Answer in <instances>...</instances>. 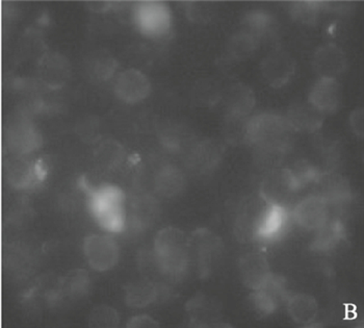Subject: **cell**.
<instances>
[{
    "label": "cell",
    "mask_w": 364,
    "mask_h": 328,
    "mask_svg": "<svg viewBox=\"0 0 364 328\" xmlns=\"http://www.w3.org/2000/svg\"><path fill=\"white\" fill-rule=\"evenodd\" d=\"M90 208L99 226L109 233L120 231L124 226V196L116 186H105L91 195Z\"/></svg>",
    "instance_id": "6da1fadb"
},
{
    "label": "cell",
    "mask_w": 364,
    "mask_h": 328,
    "mask_svg": "<svg viewBox=\"0 0 364 328\" xmlns=\"http://www.w3.org/2000/svg\"><path fill=\"white\" fill-rule=\"evenodd\" d=\"M293 132L287 118L277 115L262 114L254 117L247 125V139L259 144L264 149L279 150Z\"/></svg>",
    "instance_id": "7a4b0ae2"
},
{
    "label": "cell",
    "mask_w": 364,
    "mask_h": 328,
    "mask_svg": "<svg viewBox=\"0 0 364 328\" xmlns=\"http://www.w3.org/2000/svg\"><path fill=\"white\" fill-rule=\"evenodd\" d=\"M155 251L164 268L168 271L181 270L188 258V238L179 229H163L155 240Z\"/></svg>",
    "instance_id": "3957f363"
},
{
    "label": "cell",
    "mask_w": 364,
    "mask_h": 328,
    "mask_svg": "<svg viewBox=\"0 0 364 328\" xmlns=\"http://www.w3.org/2000/svg\"><path fill=\"white\" fill-rule=\"evenodd\" d=\"M84 255L92 269L107 272L118 264L120 250L118 244L109 236L94 233L85 238Z\"/></svg>",
    "instance_id": "277c9868"
},
{
    "label": "cell",
    "mask_w": 364,
    "mask_h": 328,
    "mask_svg": "<svg viewBox=\"0 0 364 328\" xmlns=\"http://www.w3.org/2000/svg\"><path fill=\"white\" fill-rule=\"evenodd\" d=\"M300 189L293 173L289 169L269 172L260 186V197L269 204L283 206L284 202Z\"/></svg>",
    "instance_id": "5b68a950"
},
{
    "label": "cell",
    "mask_w": 364,
    "mask_h": 328,
    "mask_svg": "<svg viewBox=\"0 0 364 328\" xmlns=\"http://www.w3.org/2000/svg\"><path fill=\"white\" fill-rule=\"evenodd\" d=\"M328 203L329 202L320 195H314L303 199L294 208V221L301 228L310 231L323 228L329 219Z\"/></svg>",
    "instance_id": "8992f818"
},
{
    "label": "cell",
    "mask_w": 364,
    "mask_h": 328,
    "mask_svg": "<svg viewBox=\"0 0 364 328\" xmlns=\"http://www.w3.org/2000/svg\"><path fill=\"white\" fill-rule=\"evenodd\" d=\"M309 102L323 115L336 113L343 102V88L336 78H320L310 92Z\"/></svg>",
    "instance_id": "52a82bcc"
},
{
    "label": "cell",
    "mask_w": 364,
    "mask_h": 328,
    "mask_svg": "<svg viewBox=\"0 0 364 328\" xmlns=\"http://www.w3.org/2000/svg\"><path fill=\"white\" fill-rule=\"evenodd\" d=\"M136 22L145 35L161 36L170 26V13L161 2H144L136 10Z\"/></svg>",
    "instance_id": "ba28073f"
},
{
    "label": "cell",
    "mask_w": 364,
    "mask_h": 328,
    "mask_svg": "<svg viewBox=\"0 0 364 328\" xmlns=\"http://www.w3.org/2000/svg\"><path fill=\"white\" fill-rule=\"evenodd\" d=\"M294 69V58L284 51L272 53L262 60V76L267 84L274 88L284 86L293 78Z\"/></svg>",
    "instance_id": "9c48e42d"
},
{
    "label": "cell",
    "mask_w": 364,
    "mask_h": 328,
    "mask_svg": "<svg viewBox=\"0 0 364 328\" xmlns=\"http://www.w3.org/2000/svg\"><path fill=\"white\" fill-rule=\"evenodd\" d=\"M151 85L145 74L136 69H128L118 76L116 93L127 103H138L149 95Z\"/></svg>",
    "instance_id": "30bf717a"
},
{
    "label": "cell",
    "mask_w": 364,
    "mask_h": 328,
    "mask_svg": "<svg viewBox=\"0 0 364 328\" xmlns=\"http://www.w3.org/2000/svg\"><path fill=\"white\" fill-rule=\"evenodd\" d=\"M240 274L245 284L255 291L266 289L271 282L267 258L258 253L245 255L240 260Z\"/></svg>",
    "instance_id": "8fae6325"
},
{
    "label": "cell",
    "mask_w": 364,
    "mask_h": 328,
    "mask_svg": "<svg viewBox=\"0 0 364 328\" xmlns=\"http://www.w3.org/2000/svg\"><path fill=\"white\" fill-rule=\"evenodd\" d=\"M347 66L345 53L334 44L321 47L314 58V68L321 78H336Z\"/></svg>",
    "instance_id": "7c38bea8"
},
{
    "label": "cell",
    "mask_w": 364,
    "mask_h": 328,
    "mask_svg": "<svg viewBox=\"0 0 364 328\" xmlns=\"http://www.w3.org/2000/svg\"><path fill=\"white\" fill-rule=\"evenodd\" d=\"M287 220L284 206L269 204L262 208L256 223L255 237L258 239H272L282 231Z\"/></svg>",
    "instance_id": "4fadbf2b"
},
{
    "label": "cell",
    "mask_w": 364,
    "mask_h": 328,
    "mask_svg": "<svg viewBox=\"0 0 364 328\" xmlns=\"http://www.w3.org/2000/svg\"><path fill=\"white\" fill-rule=\"evenodd\" d=\"M323 116L309 102H301L289 109L287 120L293 130L311 132L322 127Z\"/></svg>",
    "instance_id": "5bb4252c"
},
{
    "label": "cell",
    "mask_w": 364,
    "mask_h": 328,
    "mask_svg": "<svg viewBox=\"0 0 364 328\" xmlns=\"http://www.w3.org/2000/svg\"><path fill=\"white\" fill-rule=\"evenodd\" d=\"M287 312L294 322L301 325H309L318 317V302L307 294H296L287 303Z\"/></svg>",
    "instance_id": "9a60e30c"
},
{
    "label": "cell",
    "mask_w": 364,
    "mask_h": 328,
    "mask_svg": "<svg viewBox=\"0 0 364 328\" xmlns=\"http://www.w3.org/2000/svg\"><path fill=\"white\" fill-rule=\"evenodd\" d=\"M255 105V96L250 88L238 84L231 88L228 95L229 115L245 118Z\"/></svg>",
    "instance_id": "2e32d148"
},
{
    "label": "cell",
    "mask_w": 364,
    "mask_h": 328,
    "mask_svg": "<svg viewBox=\"0 0 364 328\" xmlns=\"http://www.w3.org/2000/svg\"><path fill=\"white\" fill-rule=\"evenodd\" d=\"M46 82L53 88L63 86L69 78V65L62 55L53 53L46 64Z\"/></svg>",
    "instance_id": "e0dca14e"
},
{
    "label": "cell",
    "mask_w": 364,
    "mask_h": 328,
    "mask_svg": "<svg viewBox=\"0 0 364 328\" xmlns=\"http://www.w3.org/2000/svg\"><path fill=\"white\" fill-rule=\"evenodd\" d=\"M256 48L254 37L248 33H240L235 36L229 44V51L235 57L242 58L252 55Z\"/></svg>",
    "instance_id": "ac0fdd59"
},
{
    "label": "cell",
    "mask_w": 364,
    "mask_h": 328,
    "mask_svg": "<svg viewBox=\"0 0 364 328\" xmlns=\"http://www.w3.org/2000/svg\"><path fill=\"white\" fill-rule=\"evenodd\" d=\"M90 320L94 327H112L118 324L119 317L116 311L111 307H101L94 310Z\"/></svg>",
    "instance_id": "d6986e66"
},
{
    "label": "cell",
    "mask_w": 364,
    "mask_h": 328,
    "mask_svg": "<svg viewBox=\"0 0 364 328\" xmlns=\"http://www.w3.org/2000/svg\"><path fill=\"white\" fill-rule=\"evenodd\" d=\"M182 186V177L174 170H168L159 179V188L165 194H175Z\"/></svg>",
    "instance_id": "ffe728a7"
},
{
    "label": "cell",
    "mask_w": 364,
    "mask_h": 328,
    "mask_svg": "<svg viewBox=\"0 0 364 328\" xmlns=\"http://www.w3.org/2000/svg\"><path fill=\"white\" fill-rule=\"evenodd\" d=\"M188 13L192 14L191 19L203 21V20L210 19L213 10H211L210 4H208V2H195L191 6Z\"/></svg>",
    "instance_id": "44dd1931"
},
{
    "label": "cell",
    "mask_w": 364,
    "mask_h": 328,
    "mask_svg": "<svg viewBox=\"0 0 364 328\" xmlns=\"http://www.w3.org/2000/svg\"><path fill=\"white\" fill-rule=\"evenodd\" d=\"M152 297H154V292L149 287H136L130 294V300H132L134 305H139V307L147 305L149 301H151Z\"/></svg>",
    "instance_id": "7402d4cb"
},
{
    "label": "cell",
    "mask_w": 364,
    "mask_h": 328,
    "mask_svg": "<svg viewBox=\"0 0 364 328\" xmlns=\"http://www.w3.org/2000/svg\"><path fill=\"white\" fill-rule=\"evenodd\" d=\"M350 125L357 136H363L364 113L363 109H357L350 115Z\"/></svg>",
    "instance_id": "603a6c76"
},
{
    "label": "cell",
    "mask_w": 364,
    "mask_h": 328,
    "mask_svg": "<svg viewBox=\"0 0 364 328\" xmlns=\"http://www.w3.org/2000/svg\"><path fill=\"white\" fill-rule=\"evenodd\" d=\"M130 327L136 328L150 327L154 325V321L148 317H136L130 323Z\"/></svg>",
    "instance_id": "cb8c5ba5"
}]
</instances>
